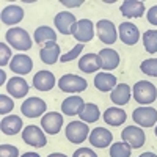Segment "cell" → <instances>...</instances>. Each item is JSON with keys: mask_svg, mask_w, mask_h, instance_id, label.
<instances>
[{"mask_svg": "<svg viewBox=\"0 0 157 157\" xmlns=\"http://www.w3.org/2000/svg\"><path fill=\"white\" fill-rule=\"evenodd\" d=\"M132 96L134 99L138 102V104H152L157 98V88L151 83V82H146V80H141V82H137L132 88Z\"/></svg>", "mask_w": 157, "mask_h": 157, "instance_id": "cell-1", "label": "cell"}, {"mask_svg": "<svg viewBox=\"0 0 157 157\" xmlns=\"http://www.w3.org/2000/svg\"><path fill=\"white\" fill-rule=\"evenodd\" d=\"M6 43L11 44L17 50H29L32 49V38L24 29H10L5 35Z\"/></svg>", "mask_w": 157, "mask_h": 157, "instance_id": "cell-2", "label": "cell"}, {"mask_svg": "<svg viewBox=\"0 0 157 157\" xmlns=\"http://www.w3.org/2000/svg\"><path fill=\"white\" fill-rule=\"evenodd\" d=\"M86 86L88 83L85 78L75 74H64L58 80V88L64 93H82L83 90H86Z\"/></svg>", "mask_w": 157, "mask_h": 157, "instance_id": "cell-3", "label": "cell"}, {"mask_svg": "<svg viewBox=\"0 0 157 157\" xmlns=\"http://www.w3.org/2000/svg\"><path fill=\"white\" fill-rule=\"evenodd\" d=\"M90 134V129L85 123L82 121H72L66 126V138L74 143V145H80V143H83L86 140Z\"/></svg>", "mask_w": 157, "mask_h": 157, "instance_id": "cell-4", "label": "cell"}, {"mask_svg": "<svg viewBox=\"0 0 157 157\" xmlns=\"http://www.w3.org/2000/svg\"><path fill=\"white\" fill-rule=\"evenodd\" d=\"M96 32H98L99 39L104 44H115L118 39V32H116V27L112 21H107V19L98 21L96 22Z\"/></svg>", "mask_w": 157, "mask_h": 157, "instance_id": "cell-5", "label": "cell"}, {"mask_svg": "<svg viewBox=\"0 0 157 157\" xmlns=\"http://www.w3.org/2000/svg\"><path fill=\"white\" fill-rule=\"evenodd\" d=\"M121 138L132 149H138V148H141L143 145H145L146 135H145V132H143L140 127L129 126V127H126L123 132H121Z\"/></svg>", "mask_w": 157, "mask_h": 157, "instance_id": "cell-6", "label": "cell"}, {"mask_svg": "<svg viewBox=\"0 0 157 157\" xmlns=\"http://www.w3.org/2000/svg\"><path fill=\"white\" fill-rule=\"evenodd\" d=\"M22 140L30 146L35 148H43L47 145V138L44 135V132L38 126H27L22 132Z\"/></svg>", "mask_w": 157, "mask_h": 157, "instance_id": "cell-7", "label": "cell"}, {"mask_svg": "<svg viewBox=\"0 0 157 157\" xmlns=\"http://www.w3.org/2000/svg\"><path fill=\"white\" fill-rule=\"evenodd\" d=\"M47 105L41 98H29L27 101H24L21 105V112L24 116L27 118H38L46 112Z\"/></svg>", "mask_w": 157, "mask_h": 157, "instance_id": "cell-8", "label": "cell"}, {"mask_svg": "<svg viewBox=\"0 0 157 157\" xmlns=\"http://www.w3.org/2000/svg\"><path fill=\"white\" fill-rule=\"evenodd\" d=\"M55 22V27L60 33L63 35H74L75 32V25H77V21H75V16L71 14L69 11H61L55 16L54 19Z\"/></svg>", "mask_w": 157, "mask_h": 157, "instance_id": "cell-9", "label": "cell"}, {"mask_svg": "<svg viewBox=\"0 0 157 157\" xmlns=\"http://www.w3.org/2000/svg\"><path fill=\"white\" fill-rule=\"evenodd\" d=\"M134 121L143 127H152L157 123V110L152 107H138L132 113Z\"/></svg>", "mask_w": 157, "mask_h": 157, "instance_id": "cell-10", "label": "cell"}, {"mask_svg": "<svg viewBox=\"0 0 157 157\" xmlns=\"http://www.w3.org/2000/svg\"><path fill=\"white\" fill-rule=\"evenodd\" d=\"M94 36V24L90 19H80L77 21L75 25V32H74V38L77 39L80 44L91 41Z\"/></svg>", "mask_w": 157, "mask_h": 157, "instance_id": "cell-11", "label": "cell"}, {"mask_svg": "<svg viewBox=\"0 0 157 157\" xmlns=\"http://www.w3.org/2000/svg\"><path fill=\"white\" fill-rule=\"evenodd\" d=\"M41 126L44 129V132L55 135L60 132V129L63 126V116L57 112H49L41 118Z\"/></svg>", "mask_w": 157, "mask_h": 157, "instance_id": "cell-12", "label": "cell"}, {"mask_svg": "<svg viewBox=\"0 0 157 157\" xmlns=\"http://www.w3.org/2000/svg\"><path fill=\"white\" fill-rule=\"evenodd\" d=\"M140 38V32H138V27L132 22H123L120 24V39L127 44V46H134L137 44Z\"/></svg>", "mask_w": 157, "mask_h": 157, "instance_id": "cell-13", "label": "cell"}, {"mask_svg": "<svg viewBox=\"0 0 157 157\" xmlns=\"http://www.w3.org/2000/svg\"><path fill=\"white\" fill-rule=\"evenodd\" d=\"M120 10H121V14L127 19L141 17L145 14V3L140 2V0H124Z\"/></svg>", "mask_w": 157, "mask_h": 157, "instance_id": "cell-14", "label": "cell"}, {"mask_svg": "<svg viewBox=\"0 0 157 157\" xmlns=\"http://www.w3.org/2000/svg\"><path fill=\"white\" fill-rule=\"evenodd\" d=\"M112 132L104 127H96L94 130L90 132V143L96 148H107L112 143Z\"/></svg>", "mask_w": 157, "mask_h": 157, "instance_id": "cell-15", "label": "cell"}, {"mask_svg": "<svg viewBox=\"0 0 157 157\" xmlns=\"http://www.w3.org/2000/svg\"><path fill=\"white\" fill-rule=\"evenodd\" d=\"M33 86L39 91H50L55 86V75L50 71H39L33 77Z\"/></svg>", "mask_w": 157, "mask_h": 157, "instance_id": "cell-16", "label": "cell"}, {"mask_svg": "<svg viewBox=\"0 0 157 157\" xmlns=\"http://www.w3.org/2000/svg\"><path fill=\"white\" fill-rule=\"evenodd\" d=\"M99 58H101V66L102 69H107V71H112V69H116L120 66V54L115 50V49H102L99 52Z\"/></svg>", "mask_w": 157, "mask_h": 157, "instance_id": "cell-17", "label": "cell"}, {"mask_svg": "<svg viewBox=\"0 0 157 157\" xmlns=\"http://www.w3.org/2000/svg\"><path fill=\"white\" fill-rule=\"evenodd\" d=\"M83 107H85V102L80 96H69L63 101L61 112L68 116H75L83 110Z\"/></svg>", "mask_w": 157, "mask_h": 157, "instance_id": "cell-18", "label": "cell"}, {"mask_svg": "<svg viewBox=\"0 0 157 157\" xmlns=\"http://www.w3.org/2000/svg\"><path fill=\"white\" fill-rule=\"evenodd\" d=\"M10 68L11 71H14L16 74H29L33 68V61L29 55H24V54H17L14 58L11 60L10 63Z\"/></svg>", "mask_w": 157, "mask_h": 157, "instance_id": "cell-19", "label": "cell"}, {"mask_svg": "<svg viewBox=\"0 0 157 157\" xmlns=\"http://www.w3.org/2000/svg\"><path fill=\"white\" fill-rule=\"evenodd\" d=\"M6 91L13 98H24L29 93V83L24 80L22 77H13L6 83Z\"/></svg>", "mask_w": 157, "mask_h": 157, "instance_id": "cell-20", "label": "cell"}, {"mask_svg": "<svg viewBox=\"0 0 157 157\" xmlns=\"http://www.w3.org/2000/svg\"><path fill=\"white\" fill-rule=\"evenodd\" d=\"M24 19V10L19 5H10L2 10V22L6 25H14Z\"/></svg>", "mask_w": 157, "mask_h": 157, "instance_id": "cell-21", "label": "cell"}, {"mask_svg": "<svg viewBox=\"0 0 157 157\" xmlns=\"http://www.w3.org/2000/svg\"><path fill=\"white\" fill-rule=\"evenodd\" d=\"M116 77L110 72H98L94 77V86L102 91V93H107V91H113V88L116 86Z\"/></svg>", "mask_w": 157, "mask_h": 157, "instance_id": "cell-22", "label": "cell"}, {"mask_svg": "<svg viewBox=\"0 0 157 157\" xmlns=\"http://www.w3.org/2000/svg\"><path fill=\"white\" fill-rule=\"evenodd\" d=\"M39 57L41 61L46 64H54L57 63V60H60V46L57 43H47L44 44V47L39 50Z\"/></svg>", "mask_w": 157, "mask_h": 157, "instance_id": "cell-23", "label": "cell"}, {"mask_svg": "<svg viewBox=\"0 0 157 157\" xmlns=\"http://www.w3.org/2000/svg\"><path fill=\"white\" fill-rule=\"evenodd\" d=\"M0 127H2V132L5 135H16V134L21 132V129H22V120L17 115L3 116Z\"/></svg>", "mask_w": 157, "mask_h": 157, "instance_id": "cell-24", "label": "cell"}, {"mask_svg": "<svg viewBox=\"0 0 157 157\" xmlns=\"http://www.w3.org/2000/svg\"><path fill=\"white\" fill-rule=\"evenodd\" d=\"M78 68H80V71L86 72V74H93L94 71L101 69V58L99 55L96 54H86L83 57H80V60H78Z\"/></svg>", "mask_w": 157, "mask_h": 157, "instance_id": "cell-25", "label": "cell"}, {"mask_svg": "<svg viewBox=\"0 0 157 157\" xmlns=\"http://www.w3.org/2000/svg\"><path fill=\"white\" fill-rule=\"evenodd\" d=\"M110 99L116 105H126L130 101V86L127 83H118L112 91Z\"/></svg>", "mask_w": 157, "mask_h": 157, "instance_id": "cell-26", "label": "cell"}, {"mask_svg": "<svg viewBox=\"0 0 157 157\" xmlns=\"http://www.w3.org/2000/svg\"><path fill=\"white\" fill-rule=\"evenodd\" d=\"M126 112L123 109H118V107H110L104 112V121L110 126H121L126 121Z\"/></svg>", "mask_w": 157, "mask_h": 157, "instance_id": "cell-27", "label": "cell"}, {"mask_svg": "<svg viewBox=\"0 0 157 157\" xmlns=\"http://www.w3.org/2000/svg\"><path fill=\"white\" fill-rule=\"evenodd\" d=\"M33 39L38 44H47V43H57V33L50 27H38L33 33Z\"/></svg>", "mask_w": 157, "mask_h": 157, "instance_id": "cell-28", "label": "cell"}, {"mask_svg": "<svg viewBox=\"0 0 157 157\" xmlns=\"http://www.w3.org/2000/svg\"><path fill=\"white\" fill-rule=\"evenodd\" d=\"M78 116H80V120L85 121V123H94V121L99 120L101 112H99V107L96 104H85L83 110L78 113Z\"/></svg>", "mask_w": 157, "mask_h": 157, "instance_id": "cell-29", "label": "cell"}, {"mask_svg": "<svg viewBox=\"0 0 157 157\" xmlns=\"http://www.w3.org/2000/svg\"><path fill=\"white\" fill-rule=\"evenodd\" d=\"M143 44L148 54H155L157 52V30H148L143 35Z\"/></svg>", "mask_w": 157, "mask_h": 157, "instance_id": "cell-30", "label": "cell"}, {"mask_svg": "<svg viewBox=\"0 0 157 157\" xmlns=\"http://www.w3.org/2000/svg\"><path fill=\"white\" fill-rule=\"evenodd\" d=\"M132 148H130L127 143H113L110 146V157H130Z\"/></svg>", "mask_w": 157, "mask_h": 157, "instance_id": "cell-31", "label": "cell"}, {"mask_svg": "<svg viewBox=\"0 0 157 157\" xmlns=\"http://www.w3.org/2000/svg\"><path fill=\"white\" fill-rule=\"evenodd\" d=\"M140 69H141L143 72H145V74L151 75V77H157V58L145 60V61L141 63Z\"/></svg>", "mask_w": 157, "mask_h": 157, "instance_id": "cell-32", "label": "cell"}, {"mask_svg": "<svg viewBox=\"0 0 157 157\" xmlns=\"http://www.w3.org/2000/svg\"><path fill=\"white\" fill-rule=\"evenodd\" d=\"M13 109H14L13 99L5 96V94H0V113H2L3 116H6V113H10Z\"/></svg>", "mask_w": 157, "mask_h": 157, "instance_id": "cell-33", "label": "cell"}, {"mask_svg": "<svg viewBox=\"0 0 157 157\" xmlns=\"http://www.w3.org/2000/svg\"><path fill=\"white\" fill-rule=\"evenodd\" d=\"M83 46H85V44H77V46H75V47H74L71 52H68V54L61 55V57H60V61H61V63H68V61H72L74 58H77L78 55L82 54Z\"/></svg>", "mask_w": 157, "mask_h": 157, "instance_id": "cell-34", "label": "cell"}, {"mask_svg": "<svg viewBox=\"0 0 157 157\" xmlns=\"http://www.w3.org/2000/svg\"><path fill=\"white\" fill-rule=\"evenodd\" d=\"M0 157H19V149L13 145H0Z\"/></svg>", "mask_w": 157, "mask_h": 157, "instance_id": "cell-35", "label": "cell"}, {"mask_svg": "<svg viewBox=\"0 0 157 157\" xmlns=\"http://www.w3.org/2000/svg\"><path fill=\"white\" fill-rule=\"evenodd\" d=\"M10 58H11L10 47L6 44H3V43H0V64H2V66H6L8 63H11Z\"/></svg>", "mask_w": 157, "mask_h": 157, "instance_id": "cell-36", "label": "cell"}, {"mask_svg": "<svg viewBox=\"0 0 157 157\" xmlns=\"http://www.w3.org/2000/svg\"><path fill=\"white\" fill-rule=\"evenodd\" d=\"M72 157H98V154L90 148H80L72 154Z\"/></svg>", "mask_w": 157, "mask_h": 157, "instance_id": "cell-37", "label": "cell"}, {"mask_svg": "<svg viewBox=\"0 0 157 157\" xmlns=\"http://www.w3.org/2000/svg\"><path fill=\"white\" fill-rule=\"evenodd\" d=\"M146 19H148L149 24L157 25V5L148 10V13H146Z\"/></svg>", "mask_w": 157, "mask_h": 157, "instance_id": "cell-38", "label": "cell"}, {"mask_svg": "<svg viewBox=\"0 0 157 157\" xmlns=\"http://www.w3.org/2000/svg\"><path fill=\"white\" fill-rule=\"evenodd\" d=\"M61 3H63L64 6H78V5L83 3V0H77V2H68V0H63Z\"/></svg>", "mask_w": 157, "mask_h": 157, "instance_id": "cell-39", "label": "cell"}, {"mask_svg": "<svg viewBox=\"0 0 157 157\" xmlns=\"http://www.w3.org/2000/svg\"><path fill=\"white\" fill-rule=\"evenodd\" d=\"M22 157H39V154H36V152H25V154H22Z\"/></svg>", "mask_w": 157, "mask_h": 157, "instance_id": "cell-40", "label": "cell"}, {"mask_svg": "<svg viewBox=\"0 0 157 157\" xmlns=\"http://www.w3.org/2000/svg\"><path fill=\"white\" fill-rule=\"evenodd\" d=\"M47 157H68V155H64V154H61V152H54V154H50V155H47Z\"/></svg>", "mask_w": 157, "mask_h": 157, "instance_id": "cell-41", "label": "cell"}, {"mask_svg": "<svg viewBox=\"0 0 157 157\" xmlns=\"http://www.w3.org/2000/svg\"><path fill=\"white\" fill-rule=\"evenodd\" d=\"M138 157H157L154 152H145V154H141V155H138Z\"/></svg>", "mask_w": 157, "mask_h": 157, "instance_id": "cell-42", "label": "cell"}, {"mask_svg": "<svg viewBox=\"0 0 157 157\" xmlns=\"http://www.w3.org/2000/svg\"><path fill=\"white\" fill-rule=\"evenodd\" d=\"M5 83V72L2 71V83H0V85H3Z\"/></svg>", "mask_w": 157, "mask_h": 157, "instance_id": "cell-43", "label": "cell"}, {"mask_svg": "<svg viewBox=\"0 0 157 157\" xmlns=\"http://www.w3.org/2000/svg\"><path fill=\"white\" fill-rule=\"evenodd\" d=\"M154 132H155V137H157V127H155V130H154Z\"/></svg>", "mask_w": 157, "mask_h": 157, "instance_id": "cell-44", "label": "cell"}]
</instances>
